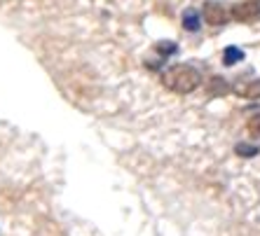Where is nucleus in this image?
Segmentation results:
<instances>
[{
    "label": "nucleus",
    "instance_id": "5",
    "mask_svg": "<svg viewBox=\"0 0 260 236\" xmlns=\"http://www.w3.org/2000/svg\"><path fill=\"white\" fill-rule=\"evenodd\" d=\"M206 91L211 94V96H223L230 91V85H228V80L223 77H211V82L206 85Z\"/></svg>",
    "mask_w": 260,
    "mask_h": 236
},
{
    "label": "nucleus",
    "instance_id": "2",
    "mask_svg": "<svg viewBox=\"0 0 260 236\" xmlns=\"http://www.w3.org/2000/svg\"><path fill=\"white\" fill-rule=\"evenodd\" d=\"M232 19L235 21H242V24H253L260 19V0H242V3H237L232 5L230 10Z\"/></svg>",
    "mask_w": 260,
    "mask_h": 236
},
{
    "label": "nucleus",
    "instance_id": "10",
    "mask_svg": "<svg viewBox=\"0 0 260 236\" xmlns=\"http://www.w3.org/2000/svg\"><path fill=\"white\" fill-rule=\"evenodd\" d=\"M157 49L162 52V54H174V52H176V45L174 43H159Z\"/></svg>",
    "mask_w": 260,
    "mask_h": 236
},
{
    "label": "nucleus",
    "instance_id": "4",
    "mask_svg": "<svg viewBox=\"0 0 260 236\" xmlns=\"http://www.w3.org/2000/svg\"><path fill=\"white\" fill-rule=\"evenodd\" d=\"M235 94H237V96H242V98H260V80L237 85L235 87Z\"/></svg>",
    "mask_w": 260,
    "mask_h": 236
},
{
    "label": "nucleus",
    "instance_id": "9",
    "mask_svg": "<svg viewBox=\"0 0 260 236\" xmlns=\"http://www.w3.org/2000/svg\"><path fill=\"white\" fill-rule=\"evenodd\" d=\"M246 129H248V133H251L253 138H260V112L246 122Z\"/></svg>",
    "mask_w": 260,
    "mask_h": 236
},
{
    "label": "nucleus",
    "instance_id": "7",
    "mask_svg": "<svg viewBox=\"0 0 260 236\" xmlns=\"http://www.w3.org/2000/svg\"><path fill=\"white\" fill-rule=\"evenodd\" d=\"M242 59H244V52L239 47H235V45L225 47V52H223V63L225 66H235V63H239Z\"/></svg>",
    "mask_w": 260,
    "mask_h": 236
},
{
    "label": "nucleus",
    "instance_id": "1",
    "mask_svg": "<svg viewBox=\"0 0 260 236\" xmlns=\"http://www.w3.org/2000/svg\"><path fill=\"white\" fill-rule=\"evenodd\" d=\"M162 85L176 94H190L202 85V75L188 63H174L162 73Z\"/></svg>",
    "mask_w": 260,
    "mask_h": 236
},
{
    "label": "nucleus",
    "instance_id": "8",
    "mask_svg": "<svg viewBox=\"0 0 260 236\" xmlns=\"http://www.w3.org/2000/svg\"><path fill=\"white\" fill-rule=\"evenodd\" d=\"M235 152L237 154H239V157H255V154H258V147L255 145H248V143H239V145L235 147Z\"/></svg>",
    "mask_w": 260,
    "mask_h": 236
},
{
    "label": "nucleus",
    "instance_id": "3",
    "mask_svg": "<svg viewBox=\"0 0 260 236\" xmlns=\"http://www.w3.org/2000/svg\"><path fill=\"white\" fill-rule=\"evenodd\" d=\"M232 14L228 12V7L220 5V3H206L204 5V21L209 26H225L228 24V19H230Z\"/></svg>",
    "mask_w": 260,
    "mask_h": 236
},
{
    "label": "nucleus",
    "instance_id": "6",
    "mask_svg": "<svg viewBox=\"0 0 260 236\" xmlns=\"http://www.w3.org/2000/svg\"><path fill=\"white\" fill-rule=\"evenodd\" d=\"M183 28L194 33V30H200V14L197 10H185L183 12Z\"/></svg>",
    "mask_w": 260,
    "mask_h": 236
}]
</instances>
